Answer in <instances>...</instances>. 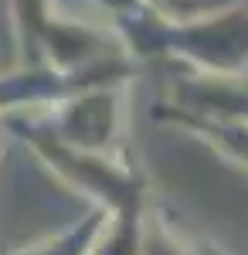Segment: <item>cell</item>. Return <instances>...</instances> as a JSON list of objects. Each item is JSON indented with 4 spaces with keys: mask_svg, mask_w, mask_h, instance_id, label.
Wrapping results in <instances>:
<instances>
[{
    "mask_svg": "<svg viewBox=\"0 0 248 255\" xmlns=\"http://www.w3.org/2000/svg\"><path fill=\"white\" fill-rule=\"evenodd\" d=\"M0 126H7L68 191L89 197L92 208H102L106 215H126V211L146 208V201H150L146 197V170L139 167V157L133 150L119 153V157L72 150V146L58 143L55 136H48L24 113L0 116Z\"/></svg>",
    "mask_w": 248,
    "mask_h": 255,
    "instance_id": "obj_1",
    "label": "cell"
},
{
    "mask_svg": "<svg viewBox=\"0 0 248 255\" xmlns=\"http://www.w3.org/2000/svg\"><path fill=\"white\" fill-rule=\"evenodd\" d=\"M126 99H129V82H119V85H99L89 92H78L44 113H24V116H31L48 136H55L58 143L72 150L119 157L133 150L123 143L126 139Z\"/></svg>",
    "mask_w": 248,
    "mask_h": 255,
    "instance_id": "obj_2",
    "label": "cell"
},
{
    "mask_svg": "<svg viewBox=\"0 0 248 255\" xmlns=\"http://www.w3.org/2000/svg\"><path fill=\"white\" fill-rule=\"evenodd\" d=\"M163 102L194 116L248 123V75H208L180 68L173 75V92Z\"/></svg>",
    "mask_w": 248,
    "mask_h": 255,
    "instance_id": "obj_3",
    "label": "cell"
},
{
    "mask_svg": "<svg viewBox=\"0 0 248 255\" xmlns=\"http://www.w3.org/2000/svg\"><path fill=\"white\" fill-rule=\"evenodd\" d=\"M153 119H156V123L180 126L184 133H191V136H197L204 146H211L221 160H228L231 167L248 170V123L245 119L194 116V113H184V109H173L170 102H156V106H153Z\"/></svg>",
    "mask_w": 248,
    "mask_h": 255,
    "instance_id": "obj_4",
    "label": "cell"
},
{
    "mask_svg": "<svg viewBox=\"0 0 248 255\" xmlns=\"http://www.w3.org/2000/svg\"><path fill=\"white\" fill-rule=\"evenodd\" d=\"M136 255H218V252L201 245L163 204H150L146 201Z\"/></svg>",
    "mask_w": 248,
    "mask_h": 255,
    "instance_id": "obj_5",
    "label": "cell"
},
{
    "mask_svg": "<svg viewBox=\"0 0 248 255\" xmlns=\"http://www.w3.org/2000/svg\"><path fill=\"white\" fill-rule=\"evenodd\" d=\"M7 7H10L17 65H41L44 61V38L55 24L51 0H7Z\"/></svg>",
    "mask_w": 248,
    "mask_h": 255,
    "instance_id": "obj_6",
    "label": "cell"
},
{
    "mask_svg": "<svg viewBox=\"0 0 248 255\" xmlns=\"http://www.w3.org/2000/svg\"><path fill=\"white\" fill-rule=\"evenodd\" d=\"M106 221H109V215L102 208H92L85 218L72 221L58 235H48V238H41V242H34V245H24V249H17V252H10V255H92L99 235L106 228Z\"/></svg>",
    "mask_w": 248,
    "mask_h": 255,
    "instance_id": "obj_7",
    "label": "cell"
}]
</instances>
